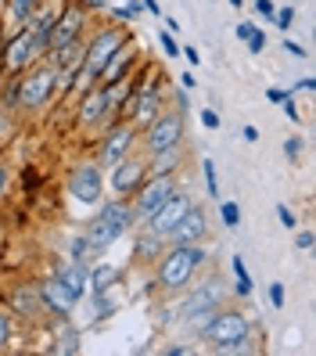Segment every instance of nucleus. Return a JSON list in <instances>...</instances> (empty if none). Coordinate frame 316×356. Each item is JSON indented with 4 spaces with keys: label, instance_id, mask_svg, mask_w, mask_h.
Masks as SVG:
<instances>
[{
    "label": "nucleus",
    "instance_id": "36",
    "mask_svg": "<svg viewBox=\"0 0 316 356\" xmlns=\"http://www.w3.org/2000/svg\"><path fill=\"white\" fill-rule=\"evenodd\" d=\"M201 122H205V127H208V130H216V127H219V115L205 108V112H201Z\"/></svg>",
    "mask_w": 316,
    "mask_h": 356
},
{
    "label": "nucleus",
    "instance_id": "7",
    "mask_svg": "<svg viewBox=\"0 0 316 356\" xmlns=\"http://www.w3.org/2000/svg\"><path fill=\"white\" fill-rule=\"evenodd\" d=\"M173 191H176L173 177H169V173H155L144 187H137V205H133V213H137V216H151L155 209H158L165 198H169Z\"/></svg>",
    "mask_w": 316,
    "mask_h": 356
},
{
    "label": "nucleus",
    "instance_id": "19",
    "mask_svg": "<svg viewBox=\"0 0 316 356\" xmlns=\"http://www.w3.org/2000/svg\"><path fill=\"white\" fill-rule=\"evenodd\" d=\"M115 281H119V266H108V263L94 266L90 274H87V284H90V291H94V296H104V291H108Z\"/></svg>",
    "mask_w": 316,
    "mask_h": 356
},
{
    "label": "nucleus",
    "instance_id": "1",
    "mask_svg": "<svg viewBox=\"0 0 316 356\" xmlns=\"http://www.w3.org/2000/svg\"><path fill=\"white\" fill-rule=\"evenodd\" d=\"M122 44H126V36H122L119 29L101 33V36L94 40V44H90L87 51H83V65H79V69H76V76H72V87L87 94V90L94 87V83H97L101 69L108 65V58H112V54H115Z\"/></svg>",
    "mask_w": 316,
    "mask_h": 356
},
{
    "label": "nucleus",
    "instance_id": "39",
    "mask_svg": "<svg viewBox=\"0 0 316 356\" xmlns=\"http://www.w3.org/2000/svg\"><path fill=\"white\" fill-rule=\"evenodd\" d=\"M284 51H288V54H294V58H306V51H302L299 44H291V40H288V44H284Z\"/></svg>",
    "mask_w": 316,
    "mask_h": 356
},
{
    "label": "nucleus",
    "instance_id": "23",
    "mask_svg": "<svg viewBox=\"0 0 316 356\" xmlns=\"http://www.w3.org/2000/svg\"><path fill=\"white\" fill-rule=\"evenodd\" d=\"M101 216L122 234V230L133 223V209H130V205H122V202H112V205H104V209H101Z\"/></svg>",
    "mask_w": 316,
    "mask_h": 356
},
{
    "label": "nucleus",
    "instance_id": "26",
    "mask_svg": "<svg viewBox=\"0 0 316 356\" xmlns=\"http://www.w3.org/2000/svg\"><path fill=\"white\" fill-rule=\"evenodd\" d=\"M234 277H238V296H251V277L238 256H234Z\"/></svg>",
    "mask_w": 316,
    "mask_h": 356
},
{
    "label": "nucleus",
    "instance_id": "14",
    "mask_svg": "<svg viewBox=\"0 0 316 356\" xmlns=\"http://www.w3.org/2000/svg\"><path fill=\"white\" fill-rule=\"evenodd\" d=\"M40 299H44L54 313H72V309H76V302H79V299H76L72 291H69L65 284H61L58 277H54V281H47V284H40Z\"/></svg>",
    "mask_w": 316,
    "mask_h": 356
},
{
    "label": "nucleus",
    "instance_id": "38",
    "mask_svg": "<svg viewBox=\"0 0 316 356\" xmlns=\"http://www.w3.org/2000/svg\"><path fill=\"white\" fill-rule=\"evenodd\" d=\"M162 47H165V54H173V58L180 54V51H176V44H173V36H169V33H165V36H162Z\"/></svg>",
    "mask_w": 316,
    "mask_h": 356
},
{
    "label": "nucleus",
    "instance_id": "27",
    "mask_svg": "<svg viewBox=\"0 0 316 356\" xmlns=\"http://www.w3.org/2000/svg\"><path fill=\"white\" fill-rule=\"evenodd\" d=\"M219 213H223V223H226V227H238V223H241V209H238L234 202H223Z\"/></svg>",
    "mask_w": 316,
    "mask_h": 356
},
{
    "label": "nucleus",
    "instance_id": "17",
    "mask_svg": "<svg viewBox=\"0 0 316 356\" xmlns=\"http://www.w3.org/2000/svg\"><path fill=\"white\" fill-rule=\"evenodd\" d=\"M104 115H108V94L104 90H87V97H83V104H79V119L83 122H97Z\"/></svg>",
    "mask_w": 316,
    "mask_h": 356
},
{
    "label": "nucleus",
    "instance_id": "15",
    "mask_svg": "<svg viewBox=\"0 0 316 356\" xmlns=\"http://www.w3.org/2000/svg\"><path fill=\"white\" fill-rule=\"evenodd\" d=\"M130 144H133V130H130V127L112 130L108 140H104V148H101V162H104V165H115L126 152H130Z\"/></svg>",
    "mask_w": 316,
    "mask_h": 356
},
{
    "label": "nucleus",
    "instance_id": "3",
    "mask_svg": "<svg viewBox=\"0 0 316 356\" xmlns=\"http://www.w3.org/2000/svg\"><path fill=\"white\" fill-rule=\"evenodd\" d=\"M201 339L213 342L219 353H241L248 342V321L244 313H216L201 324Z\"/></svg>",
    "mask_w": 316,
    "mask_h": 356
},
{
    "label": "nucleus",
    "instance_id": "31",
    "mask_svg": "<svg viewBox=\"0 0 316 356\" xmlns=\"http://www.w3.org/2000/svg\"><path fill=\"white\" fill-rule=\"evenodd\" d=\"M299 152H302V140H299V137H291V140H284V155H288V159H294V155H299Z\"/></svg>",
    "mask_w": 316,
    "mask_h": 356
},
{
    "label": "nucleus",
    "instance_id": "44",
    "mask_svg": "<svg viewBox=\"0 0 316 356\" xmlns=\"http://www.w3.org/2000/svg\"><path fill=\"white\" fill-rule=\"evenodd\" d=\"M8 187V170H0V191Z\"/></svg>",
    "mask_w": 316,
    "mask_h": 356
},
{
    "label": "nucleus",
    "instance_id": "32",
    "mask_svg": "<svg viewBox=\"0 0 316 356\" xmlns=\"http://www.w3.org/2000/svg\"><path fill=\"white\" fill-rule=\"evenodd\" d=\"M269 302L273 306H284V284H273L269 288Z\"/></svg>",
    "mask_w": 316,
    "mask_h": 356
},
{
    "label": "nucleus",
    "instance_id": "12",
    "mask_svg": "<svg viewBox=\"0 0 316 356\" xmlns=\"http://www.w3.org/2000/svg\"><path fill=\"white\" fill-rule=\"evenodd\" d=\"M219 299H223V288H219V281H208L205 288H198L194 296L180 306V317H198V313H213Z\"/></svg>",
    "mask_w": 316,
    "mask_h": 356
},
{
    "label": "nucleus",
    "instance_id": "21",
    "mask_svg": "<svg viewBox=\"0 0 316 356\" xmlns=\"http://www.w3.org/2000/svg\"><path fill=\"white\" fill-rule=\"evenodd\" d=\"M58 281L65 284V288L72 291L76 299H83V291H87V266H83V263H76V266H65V270L58 274Z\"/></svg>",
    "mask_w": 316,
    "mask_h": 356
},
{
    "label": "nucleus",
    "instance_id": "33",
    "mask_svg": "<svg viewBox=\"0 0 316 356\" xmlns=\"http://www.w3.org/2000/svg\"><path fill=\"white\" fill-rule=\"evenodd\" d=\"M277 216H281V223H284L288 230L294 227V213H291V209H288V205H281V209H277Z\"/></svg>",
    "mask_w": 316,
    "mask_h": 356
},
{
    "label": "nucleus",
    "instance_id": "11",
    "mask_svg": "<svg viewBox=\"0 0 316 356\" xmlns=\"http://www.w3.org/2000/svg\"><path fill=\"white\" fill-rule=\"evenodd\" d=\"M169 238H173V245H194V241H201L205 238V213H198V209L191 205L180 216V223L169 230Z\"/></svg>",
    "mask_w": 316,
    "mask_h": 356
},
{
    "label": "nucleus",
    "instance_id": "43",
    "mask_svg": "<svg viewBox=\"0 0 316 356\" xmlns=\"http://www.w3.org/2000/svg\"><path fill=\"white\" fill-rule=\"evenodd\" d=\"M244 140H259V130L256 127H244Z\"/></svg>",
    "mask_w": 316,
    "mask_h": 356
},
{
    "label": "nucleus",
    "instance_id": "34",
    "mask_svg": "<svg viewBox=\"0 0 316 356\" xmlns=\"http://www.w3.org/2000/svg\"><path fill=\"white\" fill-rule=\"evenodd\" d=\"M248 47H251V51H263V47H266V36H263V33H251V36H248Z\"/></svg>",
    "mask_w": 316,
    "mask_h": 356
},
{
    "label": "nucleus",
    "instance_id": "35",
    "mask_svg": "<svg viewBox=\"0 0 316 356\" xmlns=\"http://www.w3.org/2000/svg\"><path fill=\"white\" fill-rule=\"evenodd\" d=\"M273 18H277V22H281V29H288V26H291V18H294V11H291V8H284V11H277Z\"/></svg>",
    "mask_w": 316,
    "mask_h": 356
},
{
    "label": "nucleus",
    "instance_id": "13",
    "mask_svg": "<svg viewBox=\"0 0 316 356\" xmlns=\"http://www.w3.org/2000/svg\"><path fill=\"white\" fill-rule=\"evenodd\" d=\"M33 61V47H29V29H22L11 44L4 47V69L8 72H22Z\"/></svg>",
    "mask_w": 316,
    "mask_h": 356
},
{
    "label": "nucleus",
    "instance_id": "4",
    "mask_svg": "<svg viewBox=\"0 0 316 356\" xmlns=\"http://www.w3.org/2000/svg\"><path fill=\"white\" fill-rule=\"evenodd\" d=\"M187 209H191V198H187V195H169V198H165L158 209H155V213L151 216H147V230H151V234L155 238H169V230L180 223V216L187 213Z\"/></svg>",
    "mask_w": 316,
    "mask_h": 356
},
{
    "label": "nucleus",
    "instance_id": "37",
    "mask_svg": "<svg viewBox=\"0 0 316 356\" xmlns=\"http://www.w3.org/2000/svg\"><path fill=\"white\" fill-rule=\"evenodd\" d=\"M256 8H259V15H266V18H273V15H277V8H273L269 0H256Z\"/></svg>",
    "mask_w": 316,
    "mask_h": 356
},
{
    "label": "nucleus",
    "instance_id": "10",
    "mask_svg": "<svg viewBox=\"0 0 316 356\" xmlns=\"http://www.w3.org/2000/svg\"><path fill=\"white\" fill-rule=\"evenodd\" d=\"M144 173H147V165L144 162H115L112 165V187H115V195H133L137 187L144 184Z\"/></svg>",
    "mask_w": 316,
    "mask_h": 356
},
{
    "label": "nucleus",
    "instance_id": "40",
    "mask_svg": "<svg viewBox=\"0 0 316 356\" xmlns=\"http://www.w3.org/2000/svg\"><path fill=\"white\" fill-rule=\"evenodd\" d=\"M299 248H313V234H309V230H302V234H299Z\"/></svg>",
    "mask_w": 316,
    "mask_h": 356
},
{
    "label": "nucleus",
    "instance_id": "9",
    "mask_svg": "<svg viewBox=\"0 0 316 356\" xmlns=\"http://www.w3.org/2000/svg\"><path fill=\"white\" fill-rule=\"evenodd\" d=\"M101 170L97 165H79V170L72 173V180H69V191H72V198L76 202H87V205H94V202H101Z\"/></svg>",
    "mask_w": 316,
    "mask_h": 356
},
{
    "label": "nucleus",
    "instance_id": "24",
    "mask_svg": "<svg viewBox=\"0 0 316 356\" xmlns=\"http://www.w3.org/2000/svg\"><path fill=\"white\" fill-rule=\"evenodd\" d=\"M173 165H180V144L176 148H165V152H155L151 173H173Z\"/></svg>",
    "mask_w": 316,
    "mask_h": 356
},
{
    "label": "nucleus",
    "instance_id": "28",
    "mask_svg": "<svg viewBox=\"0 0 316 356\" xmlns=\"http://www.w3.org/2000/svg\"><path fill=\"white\" fill-rule=\"evenodd\" d=\"M205 180H208V195L213 198H219V184H216V165L205 159Z\"/></svg>",
    "mask_w": 316,
    "mask_h": 356
},
{
    "label": "nucleus",
    "instance_id": "18",
    "mask_svg": "<svg viewBox=\"0 0 316 356\" xmlns=\"http://www.w3.org/2000/svg\"><path fill=\"white\" fill-rule=\"evenodd\" d=\"M40 291H33V284H22V288H15L11 291V309L15 313H22V317H33V313L40 309Z\"/></svg>",
    "mask_w": 316,
    "mask_h": 356
},
{
    "label": "nucleus",
    "instance_id": "20",
    "mask_svg": "<svg viewBox=\"0 0 316 356\" xmlns=\"http://www.w3.org/2000/svg\"><path fill=\"white\" fill-rule=\"evenodd\" d=\"M115 238H119V230L104 220V216H97V220L90 223V230H87V245H90V248H108Z\"/></svg>",
    "mask_w": 316,
    "mask_h": 356
},
{
    "label": "nucleus",
    "instance_id": "5",
    "mask_svg": "<svg viewBox=\"0 0 316 356\" xmlns=\"http://www.w3.org/2000/svg\"><path fill=\"white\" fill-rule=\"evenodd\" d=\"M54 90H58V72L54 69H40V72H33L26 79H18V104L36 108V104H44Z\"/></svg>",
    "mask_w": 316,
    "mask_h": 356
},
{
    "label": "nucleus",
    "instance_id": "22",
    "mask_svg": "<svg viewBox=\"0 0 316 356\" xmlns=\"http://www.w3.org/2000/svg\"><path fill=\"white\" fill-rule=\"evenodd\" d=\"M130 65H133V51H130V47H126L122 54L115 51V54L108 58V65L101 69V76H97V79H104V83H115V79H119L126 69H130Z\"/></svg>",
    "mask_w": 316,
    "mask_h": 356
},
{
    "label": "nucleus",
    "instance_id": "16",
    "mask_svg": "<svg viewBox=\"0 0 316 356\" xmlns=\"http://www.w3.org/2000/svg\"><path fill=\"white\" fill-rule=\"evenodd\" d=\"M51 61H54V72H72L76 76V69L83 65V44H79V40H72V44L51 51Z\"/></svg>",
    "mask_w": 316,
    "mask_h": 356
},
{
    "label": "nucleus",
    "instance_id": "41",
    "mask_svg": "<svg viewBox=\"0 0 316 356\" xmlns=\"http://www.w3.org/2000/svg\"><path fill=\"white\" fill-rule=\"evenodd\" d=\"M284 115H288V119L299 115V112H294V101H291V97H284Z\"/></svg>",
    "mask_w": 316,
    "mask_h": 356
},
{
    "label": "nucleus",
    "instance_id": "2",
    "mask_svg": "<svg viewBox=\"0 0 316 356\" xmlns=\"http://www.w3.org/2000/svg\"><path fill=\"white\" fill-rule=\"evenodd\" d=\"M205 259V248L194 241V245H173L169 252L162 256V266H158V284L162 288H183L187 281L194 277V270L201 266Z\"/></svg>",
    "mask_w": 316,
    "mask_h": 356
},
{
    "label": "nucleus",
    "instance_id": "30",
    "mask_svg": "<svg viewBox=\"0 0 316 356\" xmlns=\"http://www.w3.org/2000/svg\"><path fill=\"white\" fill-rule=\"evenodd\" d=\"M8 339H11V321H8V313L0 309V349L8 346Z\"/></svg>",
    "mask_w": 316,
    "mask_h": 356
},
{
    "label": "nucleus",
    "instance_id": "8",
    "mask_svg": "<svg viewBox=\"0 0 316 356\" xmlns=\"http://www.w3.org/2000/svg\"><path fill=\"white\" fill-rule=\"evenodd\" d=\"M79 29H83V8H76V4L61 8V15L54 18V26H51L47 47H51V51H58V47L72 44V40H79Z\"/></svg>",
    "mask_w": 316,
    "mask_h": 356
},
{
    "label": "nucleus",
    "instance_id": "6",
    "mask_svg": "<svg viewBox=\"0 0 316 356\" xmlns=\"http://www.w3.org/2000/svg\"><path fill=\"white\" fill-rule=\"evenodd\" d=\"M183 140V115L180 112H169V115H158L151 127H147V148L155 152H165V148H176Z\"/></svg>",
    "mask_w": 316,
    "mask_h": 356
},
{
    "label": "nucleus",
    "instance_id": "29",
    "mask_svg": "<svg viewBox=\"0 0 316 356\" xmlns=\"http://www.w3.org/2000/svg\"><path fill=\"white\" fill-rule=\"evenodd\" d=\"M61 349H65V353H76V349H79V342H76V331H72V327L61 331Z\"/></svg>",
    "mask_w": 316,
    "mask_h": 356
},
{
    "label": "nucleus",
    "instance_id": "25",
    "mask_svg": "<svg viewBox=\"0 0 316 356\" xmlns=\"http://www.w3.org/2000/svg\"><path fill=\"white\" fill-rule=\"evenodd\" d=\"M36 4L40 0H11V18L15 22H26V18L36 11Z\"/></svg>",
    "mask_w": 316,
    "mask_h": 356
},
{
    "label": "nucleus",
    "instance_id": "42",
    "mask_svg": "<svg viewBox=\"0 0 316 356\" xmlns=\"http://www.w3.org/2000/svg\"><path fill=\"white\" fill-rule=\"evenodd\" d=\"M183 54H187V61H191V65H198V61H201V54H198V51H194V47H187V51H183Z\"/></svg>",
    "mask_w": 316,
    "mask_h": 356
},
{
    "label": "nucleus",
    "instance_id": "45",
    "mask_svg": "<svg viewBox=\"0 0 316 356\" xmlns=\"http://www.w3.org/2000/svg\"><path fill=\"white\" fill-rule=\"evenodd\" d=\"M83 4H90V8H104V0H83Z\"/></svg>",
    "mask_w": 316,
    "mask_h": 356
}]
</instances>
